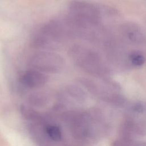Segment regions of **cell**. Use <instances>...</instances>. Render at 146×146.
I'll return each instance as SVG.
<instances>
[{
    "label": "cell",
    "instance_id": "ba28073f",
    "mask_svg": "<svg viewBox=\"0 0 146 146\" xmlns=\"http://www.w3.org/2000/svg\"><path fill=\"white\" fill-rule=\"evenodd\" d=\"M128 61L129 67L138 68L142 67L145 62L144 54L139 51H132L128 53Z\"/></svg>",
    "mask_w": 146,
    "mask_h": 146
},
{
    "label": "cell",
    "instance_id": "52a82bcc",
    "mask_svg": "<svg viewBox=\"0 0 146 146\" xmlns=\"http://www.w3.org/2000/svg\"><path fill=\"white\" fill-rule=\"evenodd\" d=\"M48 78L45 73L30 68L21 77V83L29 88H38L44 86Z\"/></svg>",
    "mask_w": 146,
    "mask_h": 146
},
{
    "label": "cell",
    "instance_id": "7a4b0ae2",
    "mask_svg": "<svg viewBox=\"0 0 146 146\" xmlns=\"http://www.w3.org/2000/svg\"><path fill=\"white\" fill-rule=\"evenodd\" d=\"M68 54L75 64L87 74L99 79L109 78L110 68L97 52L81 45H74Z\"/></svg>",
    "mask_w": 146,
    "mask_h": 146
},
{
    "label": "cell",
    "instance_id": "3957f363",
    "mask_svg": "<svg viewBox=\"0 0 146 146\" xmlns=\"http://www.w3.org/2000/svg\"><path fill=\"white\" fill-rule=\"evenodd\" d=\"M79 82L90 92L102 101L117 107H123L126 104V99L121 92L119 84L109 78L95 81L82 78H79Z\"/></svg>",
    "mask_w": 146,
    "mask_h": 146
},
{
    "label": "cell",
    "instance_id": "8992f818",
    "mask_svg": "<svg viewBox=\"0 0 146 146\" xmlns=\"http://www.w3.org/2000/svg\"><path fill=\"white\" fill-rule=\"evenodd\" d=\"M120 33L123 39L132 44H141L145 40L144 34L140 26L132 22L122 24L120 27Z\"/></svg>",
    "mask_w": 146,
    "mask_h": 146
},
{
    "label": "cell",
    "instance_id": "6da1fadb",
    "mask_svg": "<svg viewBox=\"0 0 146 146\" xmlns=\"http://www.w3.org/2000/svg\"><path fill=\"white\" fill-rule=\"evenodd\" d=\"M67 119L74 136L85 143L98 141L108 132L107 121L98 109L74 112Z\"/></svg>",
    "mask_w": 146,
    "mask_h": 146
},
{
    "label": "cell",
    "instance_id": "5b68a950",
    "mask_svg": "<svg viewBox=\"0 0 146 146\" xmlns=\"http://www.w3.org/2000/svg\"><path fill=\"white\" fill-rule=\"evenodd\" d=\"M28 64L31 68L43 73L56 74L61 72L64 61L59 54L51 51H40L33 54Z\"/></svg>",
    "mask_w": 146,
    "mask_h": 146
},
{
    "label": "cell",
    "instance_id": "277c9868",
    "mask_svg": "<svg viewBox=\"0 0 146 146\" xmlns=\"http://www.w3.org/2000/svg\"><path fill=\"white\" fill-rule=\"evenodd\" d=\"M146 135V102L132 104L127 109L121 127V137L132 140Z\"/></svg>",
    "mask_w": 146,
    "mask_h": 146
},
{
    "label": "cell",
    "instance_id": "9c48e42d",
    "mask_svg": "<svg viewBox=\"0 0 146 146\" xmlns=\"http://www.w3.org/2000/svg\"><path fill=\"white\" fill-rule=\"evenodd\" d=\"M44 133L46 137L54 142H59L62 139V130L56 125H47L44 128Z\"/></svg>",
    "mask_w": 146,
    "mask_h": 146
},
{
    "label": "cell",
    "instance_id": "30bf717a",
    "mask_svg": "<svg viewBox=\"0 0 146 146\" xmlns=\"http://www.w3.org/2000/svg\"><path fill=\"white\" fill-rule=\"evenodd\" d=\"M29 100L32 104H40L47 100V97L43 94L35 93L30 95L29 97Z\"/></svg>",
    "mask_w": 146,
    "mask_h": 146
}]
</instances>
